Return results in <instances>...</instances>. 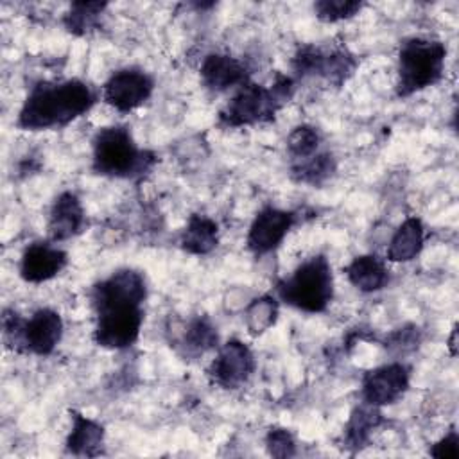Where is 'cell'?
<instances>
[{"label": "cell", "instance_id": "7402d4cb", "mask_svg": "<svg viewBox=\"0 0 459 459\" xmlns=\"http://www.w3.org/2000/svg\"><path fill=\"white\" fill-rule=\"evenodd\" d=\"M106 9V2H72L63 16V25L66 32L77 38L88 36L100 27V20Z\"/></svg>", "mask_w": 459, "mask_h": 459}, {"label": "cell", "instance_id": "4316f807", "mask_svg": "<svg viewBox=\"0 0 459 459\" xmlns=\"http://www.w3.org/2000/svg\"><path fill=\"white\" fill-rule=\"evenodd\" d=\"M265 448L273 457H292L296 455V439L289 429L271 427L265 434Z\"/></svg>", "mask_w": 459, "mask_h": 459}, {"label": "cell", "instance_id": "ffe728a7", "mask_svg": "<svg viewBox=\"0 0 459 459\" xmlns=\"http://www.w3.org/2000/svg\"><path fill=\"white\" fill-rule=\"evenodd\" d=\"M384 421L380 407H375L371 403H359L353 407L348 423L344 427V445L353 450H360L368 445L373 430H377Z\"/></svg>", "mask_w": 459, "mask_h": 459}, {"label": "cell", "instance_id": "484cf974", "mask_svg": "<svg viewBox=\"0 0 459 459\" xmlns=\"http://www.w3.org/2000/svg\"><path fill=\"white\" fill-rule=\"evenodd\" d=\"M362 7L364 2L359 0H317L314 4V13L325 23H337L353 18Z\"/></svg>", "mask_w": 459, "mask_h": 459}, {"label": "cell", "instance_id": "d4e9b609", "mask_svg": "<svg viewBox=\"0 0 459 459\" xmlns=\"http://www.w3.org/2000/svg\"><path fill=\"white\" fill-rule=\"evenodd\" d=\"M321 143H323V134L316 126H310V124L296 126L289 133L285 142L290 163L314 156L316 152L321 151Z\"/></svg>", "mask_w": 459, "mask_h": 459}, {"label": "cell", "instance_id": "f546056e", "mask_svg": "<svg viewBox=\"0 0 459 459\" xmlns=\"http://www.w3.org/2000/svg\"><path fill=\"white\" fill-rule=\"evenodd\" d=\"M455 335H457V330H455V326L452 328V335H450V353L452 355H455Z\"/></svg>", "mask_w": 459, "mask_h": 459}, {"label": "cell", "instance_id": "f1b7e54d", "mask_svg": "<svg viewBox=\"0 0 459 459\" xmlns=\"http://www.w3.org/2000/svg\"><path fill=\"white\" fill-rule=\"evenodd\" d=\"M432 457L437 459H457L459 457V434L455 429H450L439 441L429 450Z\"/></svg>", "mask_w": 459, "mask_h": 459}, {"label": "cell", "instance_id": "52a82bcc", "mask_svg": "<svg viewBox=\"0 0 459 459\" xmlns=\"http://www.w3.org/2000/svg\"><path fill=\"white\" fill-rule=\"evenodd\" d=\"M65 323L57 310L41 307L29 317L14 308L2 312V337L7 350L16 353H30L48 357L63 339Z\"/></svg>", "mask_w": 459, "mask_h": 459}, {"label": "cell", "instance_id": "ba28073f", "mask_svg": "<svg viewBox=\"0 0 459 459\" xmlns=\"http://www.w3.org/2000/svg\"><path fill=\"white\" fill-rule=\"evenodd\" d=\"M290 65L298 77H319L341 88L355 74L359 59L342 43L328 47L305 43L296 48Z\"/></svg>", "mask_w": 459, "mask_h": 459}, {"label": "cell", "instance_id": "7c38bea8", "mask_svg": "<svg viewBox=\"0 0 459 459\" xmlns=\"http://www.w3.org/2000/svg\"><path fill=\"white\" fill-rule=\"evenodd\" d=\"M296 212L281 210L276 206H264L253 219L246 246L255 256H264L280 247L283 238L296 224Z\"/></svg>", "mask_w": 459, "mask_h": 459}, {"label": "cell", "instance_id": "7a4b0ae2", "mask_svg": "<svg viewBox=\"0 0 459 459\" xmlns=\"http://www.w3.org/2000/svg\"><path fill=\"white\" fill-rule=\"evenodd\" d=\"M99 100L97 91L81 79L39 81L30 86L18 111L22 131L61 129L86 115Z\"/></svg>", "mask_w": 459, "mask_h": 459}, {"label": "cell", "instance_id": "5bb4252c", "mask_svg": "<svg viewBox=\"0 0 459 459\" xmlns=\"http://www.w3.org/2000/svg\"><path fill=\"white\" fill-rule=\"evenodd\" d=\"M86 212L77 194L65 190L52 201L47 219L48 240L59 244L70 240L84 231Z\"/></svg>", "mask_w": 459, "mask_h": 459}, {"label": "cell", "instance_id": "44dd1931", "mask_svg": "<svg viewBox=\"0 0 459 459\" xmlns=\"http://www.w3.org/2000/svg\"><path fill=\"white\" fill-rule=\"evenodd\" d=\"M337 170V160L330 151H319L314 156L290 163V178L296 183L321 186Z\"/></svg>", "mask_w": 459, "mask_h": 459}, {"label": "cell", "instance_id": "e0dca14e", "mask_svg": "<svg viewBox=\"0 0 459 459\" xmlns=\"http://www.w3.org/2000/svg\"><path fill=\"white\" fill-rule=\"evenodd\" d=\"M348 281L364 294H373L387 287L391 276L385 260L377 255H359L344 267Z\"/></svg>", "mask_w": 459, "mask_h": 459}, {"label": "cell", "instance_id": "277c9868", "mask_svg": "<svg viewBox=\"0 0 459 459\" xmlns=\"http://www.w3.org/2000/svg\"><path fill=\"white\" fill-rule=\"evenodd\" d=\"M296 82L290 75L276 74L271 84L253 82L238 86L219 111V126L238 129L274 122L280 109L294 97Z\"/></svg>", "mask_w": 459, "mask_h": 459}, {"label": "cell", "instance_id": "4fadbf2b", "mask_svg": "<svg viewBox=\"0 0 459 459\" xmlns=\"http://www.w3.org/2000/svg\"><path fill=\"white\" fill-rule=\"evenodd\" d=\"M68 264V253L52 240L29 244L20 258V276L27 283H43L56 278Z\"/></svg>", "mask_w": 459, "mask_h": 459}, {"label": "cell", "instance_id": "603a6c76", "mask_svg": "<svg viewBox=\"0 0 459 459\" xmlns=\"http://www.w3.org/2000/svg\"><path fill=\"white\" fill-rule=\"evenodd\" d=\"M181 346L188 355H203L219 348V333L206 316L192 317L181 333Z\"/></svg>", "mask_w": 459, "mask_h": 459}, {"label": "cell", "instance_id": "d6986e66", "mask_svg": "<svg viewBox=\"0 0 459 459\" xmlns=\"http://www.w3.org/2000/svg\"><path fill=\"white\" fill-rule=\"evenodd\" d=\"M219 246V224L203 213H192L179 235V247L188 255H208Z\"/></svg>", "mask_w": 459, "mask_h": 459}, {"label": "cell", "instance_id": "5b68a950", "mask_svg": "<svg viewBox=\"0 0 459 459\" xmlns=\"http://www.w3.org/2000/svg\"><path fill=\"white\" fill-rule=\"evenodd\" d=\"M446 45L439 39L411 36L400 43L396 57L398 99H407L437 84L445 75Z\"/></svg>", "mask_w": 459, "mask_h": 459}, {"label": "cell", "instance_id": "6da1fadb", "mask_svg": "<svg viewBox=\"0 0 459 459\" xmlns=\"http://www.w3.org/2000/svg\"><path fill=\"white\" fill-rule=\"evenodd\" d=\"M147 280L142 271L124 267L91 285L90 303L95 314L93 342L106 350L131 348L143 325Z\"/></svg>", "mask_w": 459, "mask_h": 459}, {"label": "cell", "instance_id": "8fae6325", "mask_svg": "<svg viewBox=\"0 0 459 459\" xmlns=\"http://www.w3.org/2000/svg\"><path fill=\"white\" fill-rule=\"evenodd\" d=\"M411 368L400 360L377 366L364 373L360 384L362 402L375 407L396 403L409 389Z\"/></svg>", "mask_w": 459, "mask_h": 459}, {"label": "cell", "instance_id": "2e32d148", "mask_svg": "<svg viewBox=\"0 0 459 459\" xmlns=\"http://www.w3.org/2000/svg\"><path fill=\"white\" fill-rule=\"evenodd\" d=\"M70 432L65 441V450L75 457H97L104 454L106 429L97 420H91L77 411H70Z\"/></svg>", "mask_w": 459, "mask_h": 459}, {"label": "cell", "instance_id": "3957f363", "mask_svg": "<svg viewBox=\"0 0 459 459\" xmlns=\"http://www.w3.org/2000/svg\"><path fill=\"white\" fill-rule=\"evenodd\" d=\"M156 163L158 156L138 147L129 126H104L93 134L91 170L99 176L136 181L147 176Z\"/></svg>", "mask_w": 459, "mask_h": 459}, {"label": "cell", "instance_id": "ac0fdd59", "mask_svg": "<svg viewBox=\"0 0 459 459\" xmlns=\"http://www.w3.org/2000/svg\"><path fill=\"white\" fill-rule=\"evenodd\" d=\"M425 244V226L416 215L407 217L393 233L385 258L394 264H405L414 260Z\"/></svg>", "mask_w": 459, "mask_h": 459}, {"label": "cell", "instance_id": "9c48e42d", "mask_svg": "<svg viewBox=\"0 0 459 459\" xmlns=\"http://www.w3.org/2000/svg\"><path fill=\"white\" fill-rule=\"evenodd\" d=\"M154 91V79L138 66L115 70L102 84V100L115 111L126 115L143 106Z\"/></svg>", "mask_w": 459, "mask_h": 459}, {"label": "cell", "instance_id": "8992f818", "mask_svg": "<svg viewBox=\"0 0 459 459\" xmlns=\"http://www.w3.org/2000/svg\"><path fill=\"white\" fill-rule=\"evenodd\" d=\"M276 296L281 303L307 312L321 314L333 299V271L325 255L303 260L289 276L276 281Z\"/></svg>", "mask_w": 459, "mask_h": 459}, {"label": "cell", "instance_id": "cb8c5ba5", "mask_svg": "<svg viewBox=\"0 0 459 459\" xmlns=\"http://www.w3.org/2000/svg\"><path fill=\"white\" fill-rule=\"evenodd\" d=\"M280 314V301L271 294H262L251 299L244 308V325L249 335L258 337L276 325Z\"/></svg>", "mask_w": 459, "mask_h": 459}, {"label": "cell", "instance_id": "83f0119b", "mask_svg": "<svg viewBox=\"0 0 459 459\" xmlns=\"http://www.w3.org/2000/svg\"><path fill=\"white\" fill-rule=\"evenodd\" d=\"M420 341H421L420 328L414 325H405L402 328L393 330L387 335L384 346H385V350H389L393 353H409L418 348Z\"/></svg>", "mask_w": 459, "mask_h": 459}, {"label": "cell", "instance_id": "30bf717a", "mask_svg": "<svg viewBox=\"0 0 459 459\" xmlns=\"http://www.w3.org/2000/svg\"><path fill=\"white\" fill-rule=\"evenodd\" d=\"M255 368L256 360L251 348L240 339H230L217 348V355L208 366V377L212 384L233 391L251 378Z\"/></svg>", "mask_w": 459, "mask_h": 459}, {"label": "cell", "instance_id": "9a60e30c", "mask_svg": "<svg viewBox=\"0 0 459 459\" xmlns=\"http://www.w3.org/2000/svg\"><path fill=\"white\" fill-rule=\"evenodd\" d=\"M199 74L204 88L213 93L237 90L238 86L249 81V72L244 61L230 54H219V52L204 56Z\"/></svg>", "mask_w": 459, "mask_h": 459}]
</instances>
